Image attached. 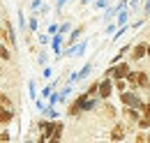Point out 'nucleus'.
I'll list each match as a JSON object with an SVG mask.
<instances>
[{"label": "nucleus", "instance_id": "obj_7", "mask_svg": "<svg viewBox=\"0 0 150 143\" xmlns=\"http://www.w3.org/2000/svg\"><path fill=\"white\" fill-rule=\"evenodd\" d=\"M136 86L139 90H150V76L146 72H136Z\"/></svg>", "mask_w": 150, "mask_h": 143}, {"label": "nucleus", "instance_id": "obj_2", "mask_svg": "<svg viewBox=\"0 0 150 143\" xmlns=\"http://www.w3.org/2000/svg\"><path fill=\"white\" fill-rule=\"evenodd\" d=\"M127 74H129V65H127V62H113L111 67L106 69L104 76H111V79H125Z\"/></svg>", "mask_w": 150, "mask_h": 143}, {"label": "nucleus", "instance_id": "obj_10", "mask_svg": "<svg viewBox=\"0 0 150 143\" xmlns=\"http://www.w3.org/2000/svg\"><path fill=\"white\" fill-rule=\"evenodd\" d=\"M62 132H65V125H62V122H56V127H53V134H51V141H60Z\"/></svg>", "mask_w": 150, "mask_h": 143}, {"label": "nucleus", "instance_id": "obj_19", "mask_svg": "<svg viewBox=\"0 0 150 143\" xmlns=\"http://www.w3.org/2000/svg\"><path fill=\"white\" fill-rule=\"evenodd\" d=\"M146 55H148V58H150V42H148V53H146Z\"/></svg>", "mask_w": 150, "mask_h": 143}, {"label": "nucleus", "instance_id": "obj_20", "mask_svg": "<svg viewBox=\"0 0 150 143\" xmlns=\"http://www.w3.org/2000/svg\"><path fill=\"white\" fill-rule=\"evenodd\" d=\"M0 108H2V104H0Z\"/></svg>", "mask_w": 150, "mask_h": 143}, {"label": "nucleus", "instance_id": "obj_9", "mask_svg": "<svg viewBox=\"0 0 150 143\" xmlns=\"http://www.w3.org/2000/svg\"><path fill=\"white\" fill-rule=\"evenodd\" d=\"M115 113H118L115 106H113L109 99H104V104H102V115H104V118H109V120H113V118H115Z\"/></svg>", "mask_w": 150, "mask_h": 143}, {"label": "nucleus", "instance_id": "obj_13", "mask_svg": "<svg viewBox=\"0 0 150 143\" xmlns=\"http://www.w3.org/2000/svg\"><path fill=\"white\" fill-rule=\"evenodd\" d=\"M136 127H139V129H150V118L141 115V118H139V122H136Z\"/></svg>", "mask_w": 150, "mask_h": 143}, {"label": "nucleus", "instance_id": "obj_4", "mask_svg": "<svg viewBox=\"0 0 150 143\" xmlns=\"http://www.w3.org/2000/svg\"><path fill=\"white\" fill-rule=\"evenodd\" d=\"M122 118H125V122H129V125H136L139 122V118H141V111L134 106H125L122 108Z\"/></svg>", "mask_w": 150, "mask_h": 143}, {"label": "nucleus", "instance_id": "obj_1", "mask_svg": "<svg viewBox=\"0 0 150 143\" xmlns=\"http://www.w3.org/2000/svg\"><path fill=\"white\" fill-rule=\"evenodd\" d=\"M120 104H122V106H134V108L141 111V106H143V97L139 95V90L127 88V90L120 92Z\"/></svg>", "mask_w": 150, "mask_h": 143}, {"label": "nucleus", "instance_id": "obj_15", "mask_svg": "<svg viewBox=\"0 0 150 143\" xmlns=\"http://www.w3.org/2000/svg\"><path fill=\"white\" fill-rule=\"evenodd\" d=\"M141 115L150 118V102H143V106H141Z\"/></svg>", "mask_w": 150, "mask_h": 143}, {"label": "nucleus", "instance_id": "obj_18", "mask_svg": "<svg viewBox=\"0 0 150 143\" xmlns=\"http://www.w3.org/2000/svg\"><path fill=\"white\" fill-rule=\"evenodd\" d=\"M12 136H9V132H0V141H9Z\"/></svg>", "mask_w": 150, "mask_h": 143}, {"label": "nucleus", "instance_id": "obj_5", "mask_svg": "<svg viewBox=\"0 0 150 143\" xmlns=\"http://www.w3.org/2000/svg\"><path fill=\"white\" fill-rule=\"evenodd\" d=\"M125 136H127V127L120 125V122H118V125H113L111 132H109V139H111V141H122Z\"/></svg>", "mask_w": 150, "mask_h": 143}, {"label": "nucleus", "instance_id": "obj_12", "mask_svg": "<svg viewBox=\"0 0 150 143\" xmlns=\"http://www.w3.org/2000/svg\"><path fill=\"white\" fill-rule=\"evenodd\" d=\"M9 58H12V51H9L7 44L2 42V44H0V60H9Z\"/></svg>", "mask_w": 150, "mask_h": 143}, {"label": "nucleus", "instance_id": "obj_16", "mask_svg": "<svg viewBox=\"0 0 150 143\" xmlns=\"http://www.w3.org/2000/svg\"><path fill=\"white\" fill-rule=\"evenodd\" d=\"M81 33H83V25H81V28H76L74 33H72V37H69V42H74V39H76L79 35H81Z\"/></svg>", "mask_w": 150, "mask_h": 143}, {"label": "nucleus", "instance_id": "obj_17", "mask_svg": "<svg viewBox=\"0 0 150 143\" xmlns=\"http://www.w3.org/2000/svg\"><path fill=\"white\" fill-rule=\"evenodd\" d=\"M90 69H93V65H86V67H83V72H81L79 76H81V79H83V76H88V74H90Z\"/></svg>", "mask_w": 150, "mask_h": 143}, {"label": "nucleus", "instance_id": "obj_8", "mask_svg": "<svg viewBox=\"0 0 150 143\" xmlns=\"http://www.w3.org/2000/svg\"><path fill=\"white\" fill-rule=\"evenodd\" d=\"M14 120V108H0V125L7 127Z\"/></svg>", "mask_w": 150, "mask_h": 143}, {"label": "nucleus", "instance_id": "obj_14", "mask_svg": "<svg viewBox=\"0 0 150 143\" xmlns=\"http://www.w3.org/2000/svg\"><path fill=\"white\" fill-rule=\"evenodd\" d=\"M136 141L143 143V141H150V134H146V129H141L139 134H136Z\"/></svg>", "mask_w": 150, "mask_h": 143}, {"label": "nucleus", "instance_id": "obj_11", "mask_svg": "<svg viewBox=\"0 0 150 143\" xmlns=\"http://www.w3.org/2000/svg\"><path fill=\"white\" fill-rule=\"evenodd\" d=\"M127 79H113V90H118V92H122V90H127Z\"/></svg>", "mask_w": 150, "mask_h": 143}, {"label": "nucleus", "instance_id": "obj_3", "mask_svg": "<svg viewBox=\"0 0 150 143\" xmlns=\"http://www.w3.org/2000/svg\"><path fill=\"white\" fill-rule=\"evenodd\" d=\"M113 92V81L111 76H104L102 81H99V90H97V95H99V99H109Z\"/></svg>", "mask_w": 150, "mask_h": 143}, {"label": "nucleus", "instance_id": "obj_6", "mask_svg": "<svg viewBox=\"0 0 150 143\" xmlns=\"http://www.w3.org/2000/svg\"><path fill=\"white\" fill-rule=\"evenodd\" d=\"M146 53H148V44H146V42H139V44L132 49L129 58L132 60H141V58H146Z\"/></svg>", "mask_w": 150, "mask_h": 143}]
</instances>
